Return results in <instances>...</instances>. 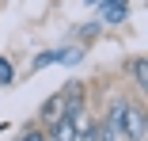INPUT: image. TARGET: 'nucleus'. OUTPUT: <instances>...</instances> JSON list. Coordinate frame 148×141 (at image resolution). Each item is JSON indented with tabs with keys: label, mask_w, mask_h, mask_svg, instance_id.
<instances>
[{
	"label": "nucleus",
	"mask_w": 148,
	"mask_h": 141,
	"mask_svg": "<svg viewBox=\"0 0 148 141\" xmlns=\"http://www.w3.org/2000/svg\"><path fill=\"white\" fill-rule=\"evenodd\" d=\"M129 73H133V80H137V88L148 84V65H144V57H133V61H129Z\"/></svg>",
	"instance_id": "obj_4"
},
{
	"label": "nucleus",
	"mask_w": 148,
	"mask_h": 141,
	"mask_svg": "<svg viewBox=\"0 0 148 141\" xmlns=\"http://www.w3.org/2000/svg\"><path fill=\"white\" fill-rule=\"evenodd\" d=\"M122 137H125V141H148V130H144V111H140V107H125V126H122Z\"/></svg>",
	"instance_id": "obj_1"
},
{
	"label": "nucleus",
	"mask_w": 148,
	"mask_h": 141,
	"mask_svg": "<svg viewBox=\"0 0 148 141\" xmlns=\"http://www.w3.org/2000/svg\"><path fill=\"white\" fill-rule=\"evenodd\" d=\"M61 115H65V95L57 92V95H49V99L42 103V118H46V122H61Z\"/></svg>",
	"instance_id": "obj_2"
},
{
	"label": "nucleus",
	"mask_w": 148,
	"mask_h": 141,
	"mask_svg": "<svg viewBox=\"0 0 148 141\" xmlns=\"http://www.w3.org/2000/svg\"><path fill=\"white\" fill-rule=\"evenodd\" d=\"M103 19H106V23H122V19H125V0H110L106 12H103Z\"/></svg>",
	"instance_id": "obj_3"
},
{
	"label": "nucleus",
	"mask_w": 148,
	"mask_h": 141,
	"mask_svg": "<svg viewBox=\"0 0 148 141\" xmlns=\"http://www.w3.org/2000/svg\"><path fill=\"white\" fill-rule=\"evenodd\" d=\"M15 80V69H12V61L8 57H0V84H12Z\"/></svg>",
	"instance_id": "obj_5"
},
{
	"label": "nucleus",
	"mask_w": 148,
	"mask_h": 141,
	"mask_svg": "<svg viewBox=\"0 0 148 141\" xmlns=\"http://www.w3.org/2000/svg\"><path fill=\"white\" fill-rule=\"evenodd\" d=\"M87 4H99V0H87Z\"/></svg>",
	"instance_id": "obj_6"
}]
</instances>
